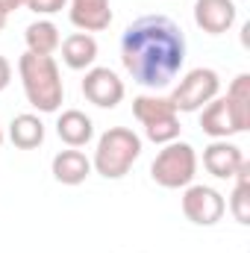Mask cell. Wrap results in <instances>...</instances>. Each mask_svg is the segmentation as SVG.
<instances>
[{
  "mask_svg": "<svg viewBox=\"0 0 250 253\" xmlns=\"http://www.w3.org/2000/svg\"><path fill=\"white\" fill-rule=\"evenodd\" d=\"M194 174H197V153L188 141L180 138L162 144V150L150 165V177L162 189H186L194 183Z\"/></svg>",
  "mask_w": 250,
  "mask_h": 253,
  "instance_id": "277c9868",
  "label": "cell"
},
{
  "mask_svg": "<svg viewBox=\"0 0 250 253\" xmlns=\"http://www.w3.org/2000/svg\"><path fill=\"white\" fill-rule=\"evenodd\" d=\"M9 141L18 147V150H36L44 144V124L39 115L33 112H24V115H15L9 121Z\"/></svg>",
  "mask_w": 250,
  "mask_h": 253,
  "instance_id": "2e32d148",
  "label": "cell"
},
{
  "mask_svg": "<svg viewBox=\"0 0 250 253\" xmlns=\"http://www.w3.org/2000/svg\"><path fill=\"white\" fill-rule=\"evenodd\" d=\"M180 206H183V215L197 227H215L227 212V200L221 191L212 186H194V183L186 186Z\"/></svg>",
  "mask_w": 250,
  "mask_h": 253,
  "instance_id": "52a82bcc",
  "label": "cell"
},
{
  "mask_svg": "<svg viewBox=\"0 0 250 253\" xmlns=\"http://www.w3.org/2000/svg\"><path fill=\"white\" fill-rule=\"evenodd\" d=\"M0 144H3V129H0Z\"/></svg>",
  "mask_w": 250,
  "mask_h": 253,
  "instance_id": "cb8c5ba5",
  "label": "cell"
},
{
  "mask_svg": "<svg viewBox=\"0 0 250 253\" xmlns=\"http://www.w3.org/2000/svg\"><path fill=\"white\" fill-rule=\"evenodd\" d=\"M9 83H12V65H9L6 56H0V91H3Z\"/></svg>",
  "mask_w": 250,
  "mask_h": 253,
  "instance_id": "44dd1931",
  "label": "cell"
},
{
  "mask_svg": "<svg viewBox=\"0 0 250 253\" xmlns=\"http://www.w3.org/2000/svg\"><path fill=\"white\" fill-rule=\"evenodd\" d=\"M132 115L135 121L144 126V135L153 144H168L174 138H180V112L171 106L168 97H156V94H138L132 100Z\"/></svg>",
  "mask_w": 250,
  "mask_h": 253,
  "instance_id": "5b68a950",
  "label": "cell"
},
{
  "mask_svg": "<svg viewBox=\"0 0 250 253\" xmlns=\"http://www.w3.org/2000/svg\"><path fill=\"white\" fill-rule=\"evenodd\" d=\"M242 165H245L242 147L227 138H212V144L203 150V168L218 180H233Z\"/></svg>",
  "mask_w": 250,
  "mask_h": 253,
  "instance_id": "30bf717a",
  "label": "cell"
},
{
  "mask_svg": "<svg viewBox=\"0 0 250 253\" xmlns=\"http://www.w3.org/2000/svg\"><path fill=\"white\" fill-rule=\"evenodd\" d=\"M200 129H203L209 138H230V135H236V132H245L227 97H215V100H209V103L203 106Z\"/></svg>",
  "mask_w": 250,
  "mask_h": 253,
  "instance_id": "8fae6325",
  "label": "cell"
},
{
  "mask_svg": "<svg viewBox=\"0 0 250 253\" xmlns=\"http://www.w3.org/2000/svg\"><path fill=\"white\" fill-rule=\"evenodd\" d=\"M56 135L62 138L68 147H85L94 138V124L85 112L80 109H65L56 121Z\"/></svg>",
  "mask_w": 250,
  "mask_h": 253,
  "instance_id": "9a60e30c",
  "label": "cell"
},
{
  "mask_svg": "<svg viewBox=\"0 0 250 253\" xmlns=\"http://www.w3.org/2000/svg\"><path fill=\"white\" fill-rule=\"evenodd\" d=\"M83 94L97 109H115L124 100V80L112 68H88L83 77Z\"/></svg>",
  "mask_w": 250,
  "mask_h": 253,
  "instance_id": "ba28073f",
  "label": "cell"
},
{
  "mask_svg": "<svg viewBox=\"0 0 250 253\" xmlns=\"http://www.w3.org/2000/svg\"><path fill=\"white\" fill-rule=\"evenodd\" d=\"M21 6H27V0H0V12H3V15H12V12H18Z\"/></svg>",
  "mask_w": 250,
  "mask_h": 253,
  "instance_id": "7402d4cb",
  "label": "cell"
},
{
  "mask_svg": "<svg viewBox=\"0 0 250 253\" xmlns=\"http://www.w3.org/2000/svg\"><path fill=\"white\" fill-rule=\"evenodd\" d=\"M6 18H9V15H3V12H0V33H3V27H6Z\"/></svg>",
  "mask_w": 250,
  "mask_h": 253,
  "instance_id": "603a6c76",
  "label": "cell"
},
{
  "mask_svg": "<svg viewBox=\"0 0 250 253\" xmlns=\"http://www.w3.org/2000/svg\"><path fill=\"white\" fill-rule=\"evenodd\" d=\"M239 9L233 0H194V24L209 36H224L233 30Z\"/></svg>",
  "mask_w": 250,
  "mask_h": 253,
  "instance_id": "9c48e42d",
  "label": "cell"
},
{
  "mask_svg": "<svg viewBox=\"0 0 250 253\" xmlns=\"http://www.w3.org/2000/svg\"><path fill=\"white\" fill-rule=\"evenodd\" d=\"M97 59V42L91 33H71L62 42V62L71 71H88Z\"/></svg>",
  "mask_w": 250,
  "mask_h": 253,
  "instance_id": "5bb4252c",
  "label": "cell"
},
{
  "mask_svg": "<svg viewBox=\"0 0 250 253\" xmlns=\"http://www.w3.org/2000/svg\"><path fill=\"white\" fill-rule=\"evenodd\" d=\"M121 65L132 83L165 88L186 65V36L168 15H144L121 36Z\"/></svg>",
  "mask_w": 250,
  "mask_h": 253,
  "instance_id": "6da1fadb",
  "label": "cell"
},
{
  "mask_svg": "<svg viewBox=\"0 0 250 253\" xmlns=\"http://www.w3.org/2000/svg\"><path fill=\"white\" fill-rule=\"evenodd\" d=\"M18 77H21L30 106H36L39 112H56L62 106L65 83L53 56H39V53L27 50L18 59Z\"/></svg>",
  "mask_w": 250,
  "mask_h": 253,
  "instance_id": "7a4b0ae2",
  "label": "cell"
},
{
  "mask_svg": "<svg viewBox=\"0 0 250 253\" xmlns=\"http://www.w3.org/2000/svg\"><path fill=\"white\" fill-rule=\"evenodd\" d=\"M24 42H27V50L30 53H39V56H53V50H59V44H62L59 27L53 21H47V18L33 21L24 30Z\"/></svg>",
  "mask_w": 250,
  "mask_h": 253,
  "instance_id": "e0dca14e",
  "label": "cell"
},
{
  "mask_svg": "<svg viewBox=\"0 0 250 253\" xmlns=\"http://www.w3.org/2000/svg\"><path fill=\"white\" fill-rule=\"evenodd\" d=\"M224 97L230 100V106H233V112H236L242 129H248L250 126V74H239L230 83V88H227Z\"/></svg>",
  "mask_w": 250,
  "mask_h": 253,
  "instance_id": "d6986e66",
  "label": "cell"
},
{
  "mask_svg": "<svg viewBox=\"0 0 250 253\" xmlns=\"http://www.w3.org/2000/svg\"><path fill=\"white\" fill-rule=\"evenodd\" d=\"M141 156V135L129 126H109L94 147L91 171H97L106 180H121Z\"/></svg>",
  "mask_w": 250,
  "mask_h": 253,
  "instance_id": "3957f363",
  "label": "cell"
},
{
  "mask_svg": "<svg viewBox=\"0 0 250 253\" xmlns=\"http://www.w3.org/2000/svg\"><path fill=\"white\" fill-rule=\"evenodd\" d=\"M236 180V189L230 194V212L239 224H250V165L245 159V165L239 168V174L233 177Z\"/></svg>",
  "mask_w": 250,
  "mask_h": 253,
  "instance_id": "ac0fdd59",
  "label": "cell"
},
{
  "mask_svg": "<svg viewBox=\"0 0 250 253\" xmlns=\"http://www.w3.org/2000/svg\"><path fill=\"white\" fill-rule=\"evenodd\" d=\"M221 91V77L212 68H191L180 85L171 91V106L177 112H200L209 100H215Z\"/></svg>",
  "mask_w": 250,
  "mask_h": 253,
  "instance_id": "8992f818",
  "label": "cell"
},
{
  "mask_svg": "<svg viewBox=\"0 0 250 253\" xmlns=\"http://www.w3.org/2000/svg\"><path fill=\"white\" fill-rule=\"evenodd\" d=\"M68 18L80 33H103L112 24V6L109 0H71Z\"/></svg>",
  "mask_w": 250,
  "mask_h": 253,
  "instance_id": "7c38bea8",
  "label": "cell"
},
{
  "mask_svg": "<svg viewBox=\"0 0 250 253\" xmlns=\"http://www.w3.org/2000/svg\"><path fill=\"white\" fill-rule=\"evenodd\" d=\"M50 171H53L56 183H62V186H80L91 174V159L80 147H68V150H59L53 156Z\"/></svg>",
  "mask_w": 250,
  "mask_h": 253,
  "instance_id": "4fadbf2b",
  "label": "cell"
},
{
  "mask_svg": "<svg viewBox=\"0 0 250 253\" xmlns=\"http://www.w3.org/2000/svg\"><path fill=\"white\" fill-rule=\"evenodd\" d=\"M68 6V0H27V9L36 15H56Z\"/></svg>",
  "mask_w": 250,
  "mask_h": 253,
  "instance_id": "ffe728a7",
  "label": "cell"
}]
</instances>
